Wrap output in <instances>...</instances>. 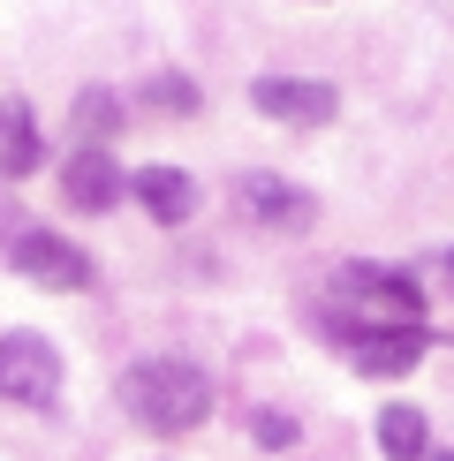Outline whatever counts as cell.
<instances>
[{
	"instance_id": "obj_1",
	"label": "cell",
	"mask_w": 454,
	"mask_h": 461,
	"mask_svg": "<svg viewBox=\"0 0 454 461\" xmlns=\"http://www.w3.org/2000/svg\"><path fill=\"white\" fill-rule=\"evenodd\" d=\"M122 409L137 416L144 431L182 438V431H197L204 416H213V378L189 356H144V363L122 371Z\"/></svg>"
},
{
	"instance_id": "obj_2",
	"label": "cell",
	"mask_w": 454,
	"mask_h": 461,
	"mask_svg": "<svg viewBox=\"0 0 454 461\" xmlns=\"http://www.w3.org/2000/svg\"><path fill=\"white\" fill-rule=\"evenodd\" d=\"M0 401H15V409L61 401V356L46 333H0Z\"/></svg>"
},
{
	"instance_id": "obj_3",
	"label": "cell",
	"mask_w": 454,
	"mask_h": 461,
	"mask_svg": "<svg viewBox=\"0 0 454 461\" xmlns=\"http://www.w3.org/2000/svg\"><path fill=\"white\" fill-rule=\"evenodd\" d=\"M8 265H15L23 280H38V287H61V295L91 280V258H84L76 242H61L53 227H23V235H15V249H8Z\"/></svg>"
},
{
	"instance_id": "obj_4",
	"label": "cell",
	"mask_w": 454,
	"mask_h": 461,
	"mask_svg": "<svg viewBox=\"0 0 454 461\" xmlns=\"http://www.w3.org/2000/svg\"><path fill=\"white\" fill-rule=\"evenodd\" d=\"M250 106L273 113V122H288V129H326L333 113H340L333 84H303V76H258V84H250Z\"/></svg>"
},
{
	"instance_id": "obj_5",
	"label": "cell",
	"mask_w": 454,
	"mask_h": 461,
	"mask_svg": "<svg viewBox=\"0 0 454 461\" xmlns=\"http://www.w3.org/2000/svg\"><path fill=\"white\" fill-rule=\"evenodd\" d=\"M424 348H431L424 325H371V333H349V356H356L364 378H402V371L424 363Z\"/></svg>"
},
{
	"instance_id": "obj_6",
	"label": "cell",
	"mask_w": 454,
	"mask_h": 461,
	"mask_svg": "<svg viewBox=\"0 0 454 461\" xmlns=\"http://www.w3.org/2000/svg\"><path fill=\"white\" fill-rule=\"evenodd\" d=\"M349 295H364V311L378 325H424V295L402 280V273H386V265H349Z\"/></svg>"
},
{
	"instance_id": "obj_7",
	"label": "cell",
	"mask_w": 454,
	"mask_h": 461,
	"mask_svg": "<svg viewBox=\"0 0 454 461\" xmlns=\"http://www.w3.org/2000/svg\"><path fill=\"white\" fill-rule=\"evenodd\" d=\"M122 189H129V175L106 159V144H76V159L61 167V197L76 204V212H106Z\"/></svg>"
},
{
	"instance_id": "obj_8",
	"label": "cell",
	"mask_w": 454,
	"mask_h": 461,
	"mask_svg": "<svg viewBox=\"0 0 454 461\" xmlns=\"http://www.w3.org/2000/svg\"><path fill=\"white\" fill-rule=\"evenodd\" d=\"M129 197H137L159 227H182L197 212V182H189L182 167H144V175H129Z\"/></svg>"
},
{
	"instance_id": "obj_9",
	"label": "cell",
	"mask_w": 454,
	"mask_h": 461,
	"mask_svg": "<svg viewBox=\"0 0 454 461\" xmlns=\"http://www.w3.org/2000/svg\"><path fill=\"white\" fill-rule=\"evenodd\" d=\"M38 159H46V137H38V122H31L23 99H8L0 106V175L23 182V175H38Z\"/></svg>"
},
{
	"instance_id": "obj_10",
	"label": "cell",
	"mask_w": 454,
	"mask_h": 461,
	"mask_svg": "<svg viewBox=\"0 0 454 461\" xmlns=\"http://www.w3.org/2000/svg\"><path fill=\"white\" fill-rule=\"evenodd\" d=\"M242 204H250L265 227H311V212H318V204L303 197L295 182H280V175H250L242 182Z\"/></svg>"
},
{
	"instance_id": "obj_11",
	"label": "cell",
	"mask_w": 454,
	"mask_h": 461,
	"mask_svg": "<svg viewBox=\"0 0 454 461\" xmlns=\"http://www.w3.org/2000/svg\"><path fill=\"white\" fill-rule=\"evenodd\" d=\"M378 454H386V461H424V454H431V438H424V409L394 401V409L378 416Z\"/></svg>"
},
{
	"instance_id": "obj_12",
	"label": "cell",
	"mask_w": 454,
	"mask_h": 461,
	"mask_svg": "<svg viewBox=\"0 0 454 461\" xmlns=\"http://www.w3.org/2000/svg\"><path fill=\"white\" fill-rule=\"evenodd\" d=\"M76 137H84V144H106V137H122V99H114L106 84L76 91Z\"/></svg>"
},
{
	"instance_id": "obj_13",
	"label": "cell",
	"mask_w": 454,
	"mask_h": 461,
	"mask_svg": "<svg viewBox=\"0 0 454 461\" xmlns=\"http://www.w3.org/2000/svg\"><path fill=\"white\" fill-rule=\"evenodd\" d=\"M144 106H167V113H189V106H197V91H189L182 76H159V84L144 91Z\"/></svg>"
},
{
	"instance_id": "obj_14",
	"label": "cell",
	"mask_w": 454,
	"mask_h": 461,
	"mask_svg": "<svg viewBox=\"0 0 454 461\" xmlns=\"http://www.w3.org/2000/svg\"><path fill=\"white\" fill-rule=\"evenodd\" d=\"M250 438H258V447H295V424H288V416H250Z\"/></svg>"
},
{
	"instance_id": "obj_15",
	"label": "cell",
	"mask_w": 454,
	"mask_h": 461,
	"mask_svg": "<svg viewBox=\"0 0 454 461\" xmlns=\"http://www.w3.org/2000/svg\"><path fill=\"white\" fill-rule=\"evenodd\" d=\"M447 280H454V249H447Z\"/></svg>"
},
{
	"instance_id": "obj_16",
	"label": "cell",
	"mask_w": 454,
	"mask_h": 461,
	"mask_svg": "<svg viewBox=\"0 0 454 461\" xmlns=\"http://www.w3.org/2000/svg\"><path fill=\"white\" fill-rule=\"evenodd\" d=\"M440 461H454V454H440Z\"/></svg>"
}]
</instances>
